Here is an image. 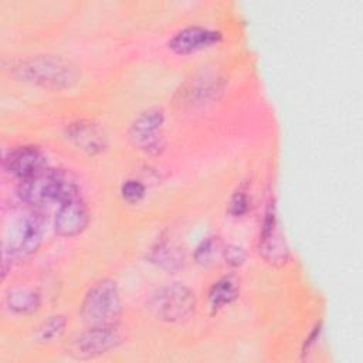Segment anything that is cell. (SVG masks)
<instances>
[{
  "mask_svg": "<svg viewBox=\"0 0 363 363\" xmlns=\"http://www.w3.org/2000/svg\"><path fill=\"white\" fill-rule=\"evenodd\" d=\"M18 196L30 207L40 208L54 201L62 203L77 197L79 190L65 172L45 167L35 176L20 182Z\"/></svg>",
  "mask_w": 363,
  "mask_h": 363,
  "instance_id": "1",
  "label": "cell"
},
{
  "mask_svg": "<svg viewBox=\"0 0 363 363\" xmlns=\"http://www.w3.org/2000/svg\"><path fill=\"white\" fill-rule=\"evenodd\" d=\"M16 71L21 79L51 89L71 88L79 79L77 67L58 55H35L21 61Z\"/></svg>",
  "mask_w": 363,
  "mask_h": 363,
  "instance_id": "2",
  "label": "cell"
},
{
  "mask_svg": "<svg viewBox=\"0 0 363 363\" xmlns=\"http://www.w3.org/2000/svg\"><path fill=\"white\" fill-rule=\"evenodd\" d=\"M122 312L118 285L105 278L95 282L85 294L81 303V315L89 326L116 325Z\"/></svg>",
  "mask_w": 363,
  "mask_h": 363,
  "instance_id": "3",
  "label": "cell"
},
{
  "mask_svg": "<svg viewBox=\"0 0 363 363\" xmlns=\"http://www.w3.org/2000/svg\"><path fill=\"white\" fill-rule=\"evenodd\" d=\"M197 308L194 292L182 284L157 288L147 301V309L159 320L180 323L189 320Z\"/></svg>",
  "mask_w": 363,
  "mask_h": 363,
  "instance_id": "4",
  "label": "cell"
},
{
  "mask_svg": "<svg viewBox=\"0 0 363 363\" xmlns=\"http://www.w3.org/2000/svg\"><path fill=\"white\" fill-rule=\"evenodd\" d=\"M45 231L44 216L31 207L11 224V235L4 248V261H16L33 254L41 244Z\"/></svg>",
  "mask_w": 363,
  "mask_h": 363,
  "instance_id": "5",
  "label": "cell"
},
{
  "mask_svg": "<svg viewBox=\"0 0 363 363\" xmlns=\"http://www.w3.org/2000/svg\"><path fill=\"white\" fill-rule=\"evenodd\" d=\"M164 111L159 106L143 111L129 126L128 135L135 147L149 155H159L166 147L163 135Z\"/></svg>",
  "mask_w": 363,
  "mask_h": 363,
  "instance_id": "6",
  "label": "cell"
},
{
  "mask_svg": "<svg viewBox=\"0 0 363 363\" xmlns=\"http://www.w3.org/2000/svg\"><path fill=\"white\" fill-rule=\"evenodd\" d=\"M122 342V335L116 325L89 326L79 333L68 346L67 353L78 360H88L108 353L118 347Z\"/></svg>",
  "mask_w": 363,
  "mask_h": 363,
  "instance_id": "7",
  "label": "cell"
},
{
  "mask_svg": "<svg viewBox=\"0 0 363 363\" xmlns=\"http://www.w3.org/2000/svg\"><path fill=\"white\" fill-rule=\"evenodd\" d=\"M259 255L272 265H282L289 258V248L278 220L275 201L271 199L265 207L259 240H258Z\"/></svg>",
  "mask_w": 363,
  "mask_h": 363,
  "instance_id": "8",
  "label": "cell"
},
{
  "mask_svg": "<svg viewBox=\"0 0 363 363\" xmlns=\"http://www.w3.org/2000/svg\"><path fill=\"white\" fill-rule=\"evenodd\" d=\"M221 33L203 26H189L179 30L167 43L169 48L180 55L193 54L221 41Z\"/></svg>",
  "mask_w": 363,
  "mask_h": 363,
  "instance_id": "9",
  "label": "cell"
},
{
  "mask_svg": "<svg viewBox=\"0 0 363 363\" xmlns=\"http://www.w3.org/2000/svg\"><path fill=\"white\" fill-rule=\"evenodd\" d=\"M89 221V211L85 201L77 196L60 203L55 214V233L61 237H74L81 234Z\"/></svg>",
  "mask_w": 363,
  "mask_h": 363,
  "instance_id": "10",
  "label": "cell"
},
{
  "mask_svg": "<svg viewBox=\"0 0 363 363\" xmlns=\"http://www.w3.org/2000/svg\"><path fill=\"white\" fill-rule=\"evenodd\" d=\"M67 139L86 155H96L105 150L108 138L104 129L91 121H75L65 128Z\"/></svg>",
  "mask_w": 363,
  "mask_h": 363,
  "instance_id": "11",
  "label": "cell"
},
{
  "mask_svg": "<svg viewBox=\"0 0 363 363\" xmlns=\"http://www.w3.org/2000/svg\"><path fill=\"white\" fill-rule=\"evenodd\" d=\"M4 166L20 182L35 176L47 167L45 157L37 146H20L11 150L4 159Z\"/></svg>",
  "mask_w": 363,
  "mask_h": 363,
  "instance_id": "12",
  "label": "cell"
},
{
  "mask_svg": "<svg viewBox=\"0 0 363 363\" xmlns=\"http://www.w3.org/2000/svg\"><path fill=\"white\" fill-rule=\"evenodd\" d=\"M149 259L159 268L174 274L184 267L186 257L183 250L177 244H174L169 238H160L150 248Z\"/></svg>",
  "mask_w": 363,
  "mask_h": 363,
  "instance_id": "13",
  "label": "cell"
},
{
  "mask_svg": "<svg viewBox=\"0 0 363 363\" xmlns=\"http://www.w3.org/2000/svg\"><path fill=\"white\" fill-rule=\"evenodd\" d=\"M240 281L235 275L228 274L217 279L208 291V303L213 311H218L238 298Z\"/></svg>",
  "mask_w": 363,
  "mask_h": 363,
  "instance_id": "14",
  "label": "cell"
},
{
  "mask_svg": "<svg viewBox=\"0 0 363 363\" xmlns=\"http://www.w3.org/2000/svg\"><path fill=\"white\" fill-rule=\"evenodd\" d=\"M6 302L16 313L30 315L38 311L41 305V296L37 291L30 288H13L6 295Z\"/></svg>",
  "mask_w": 363,
  "mask_h": 363,
  "instance_id": "15",
  "label": "cell"
},
{
  "mask_svg": "<svg viewBox=\"0 0 363 363\" xmlns=\"http://www.w3.org/2000/svg\"><path fill=\"white\" fill-rule=\"evenodd\" d=\"M67 318L64 315H52L43 320L35 330V339L41 343H50L62 336L67 328Z\"/></svg>",
  "mask_w": 363,
  "mask_h": 363,
  "instance_id": "16",
  "label": "cell"
},
{
  "mask_svg": "<svg viewBox=\"0 0 363 363\" xmlns=\"http://www.w3.org/2000/svg\"><path fill=\"white\" fill-rule=\"evenodd\" d=\"M218 248H220V242H218L217 237H213V235L206 237L196 247V250H194V259L199 264H201V265H208L210 262H213L214 255H216Z\"/></svg>",
  "mask_w": 363,
  "mask_h": 363,
  "instance_id": "17",
  "label": "cell"
},
{
  "mask_svg": "<svg viewBox=\"0 0 363 363\" xmlns=\"http://www.w3.org/2000/svg\"><path fill=\"white\" fill-rule=\"evenodd\" d=\"M251 207V197L248 194V190L244 187V186H240L231 200H230V206H228V213L233 216V217H242L244 214L248 213Z\"/></svg>",
  "mask_w": 363,
  "mask_h": 363,
  "instance_id": "18",
  "label": "cell"
},
{
  "mask_svg": "<svg viewBox=\"0 0 363 363\" xmlns=\"http://www.w3.org/2000/svg\"><path fill=\"white\" fill-rule=\"evenodd\" d=\"M121 194H122V199L129 204H136L143 200L146 190L143 183H140L139 180L128 179L121 186Z\"/></svg>",
  "mask_w": 363,
  "mask_h": 363,
  "instance_id": "19",
  "label": "cell"
},
{
  "mask_svg": "<svg viewBox=\"0 0 363 363\" xmlns=\"http://www.w3.org/2000/svg\"><path fill=\"white\" fill-rule=\"evenodd\" d=\"M223 257L225 259V264L231 267H241L245 261V252L241 247L235 244H230L223 250Z\"/></svg>",
  "mask_w": 363,
  "mask_h": 363,
  "instance_id": "20",
  "label": "cell"
}]
</instances>
